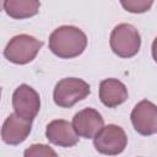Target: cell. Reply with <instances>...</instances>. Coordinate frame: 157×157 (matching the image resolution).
<instances>
[{"label": "cell", "instance_id": "cell-1", "mask_svg": "<svg viewBox=\"0 0 157 157\" xmlns=\"http://www.w3.org/2000/svg\"><path fill=\"white\" fill-rule=\"evenodd\" d=\"M86 47L85 32L75 26H60L49 36V49L61 59L76 58L83 53Z\"/></svg>", "mask_w": 157, "mask_h": 157}, {"label": "cell", "instance_id": "cell-2", "mask_svg": "<svg viewBox=\"0 0 157 157\" xmlns=\"http://www.w3.org/2000/svg\"><path fill=\"white\" fill-rule=\"evenodd\" d=\"M109 44L114 54L120 58H131L136 55L141 47L139 31L130 23H120L110 33Z\"/></svg>", "mask_w": 157, "mask_h": 157}, {"label": "cell", "instance_id": "cell-3", "mask_svg": "<svg viewBox=\"0 0 157 157\" xmlns=\"http://www.w3.org/2000/svg\"><path fill=\"white\" fill-rule=\"evenodd\" d=\"M43 42L29 36L17 34L10 39L4 49V56L13 64L25 65L31 63L42 48Z\"/></svg>", "mask_w": 157, "mask_h": 157}, {"label": "cell", "instance_id": "cell-4", "mask_svg": "<svg viewBox=\"0 0 157 157\" xmlns=\"http://www.w3.org/2000/svg\"><path fill=\"white\" fill-rule=\"evenodd\" d=\"M91 93L90 85L77 77H66L60 80L53 92V99L60 108H71L78 101L85 99Z\"/></svg>", "mask_w": 157, "mask_h": 157}, {"label": "cell", "instance_id": "cell-5", "mask_svg": "<svg viewBox=\"0 0 157 157\" xmlns=\"http://www.w3.org/2000/svg\"><path fill=\"white\" fill-rule=\"evenodd\" d=\"M128 145V136L124 129L115 124L103 126L93 137L94 148L103 155L115 156L121 153Z\"/></svg>", "mask_w": 157, "mask_h": 157}, {"label": "cell", "instance_id": "cell-6", "mask_svg": "<svg viewBox=\"0 0 157 157\" xmlns=\"http://www.w3.org/2000/svg\"><path fill=\"white\" fill-rule=\"evenodd\" d=\"M130 119L134 129L144 136L157 132V105L151 101L142 99L132 109Z\"/></svg>", "mask_w": 157, "mask_h": 157}, {"label": "cell", "instance_id": "cell-7", "mask_svg": "<svg viewBox=\"0 0 157 157\" xmlns=\"http://www.w3.org/2000/svg\"><path fill=\"white\" fill-rule=\"evenodd\" d=\"M12 107L16 114L33 120L40 109V97L34 88L22 83L12 94Z\"/></svg>", "mask_w": 157, "mask_h": 157}, {"label": "cell", "instance_id": "cell-8", "mask_svg": "<svg viewBox=\"0 0 157 157\" xmlns=\"http://www.w3.org/2000/svg\"><path fill=\"white\" fill-rule=\"evenodd\" d=\"M32 130V120L26 119L16 113L10 114L1 128V139L5 144L16 146L22 144Z\"/></svg>", "mask_w": 157, "mask_h": 157}, {"label": "cell", "instance_id": "cell-9", "mask_svg": "<svg viewBox=\"0 0 157 157\" xmlns=\"http://www.w3.org/2000/svg\"><path fill=\"white\" fill-rule=\"evenodd\" d=\"M104 120L101 113L93 108H85L77 112L72 119V126L78 136L93 139L103 128Z\"/></svg>", "mask_w": 157, "mask_h": 157}, {"label": "cell", "instance_id": "cell-10", "mask_svg": "<svg viewBox=\"0 0 157 157\" xmlns=\"http://www.w3.org/2000/svg\"><path fill=\"white\" fill-rule=\"evenodd\" d=\"M45 137L59 147H72L78 142V135L71 123L64 119L52 120L45 129Z\"/></svg>", "mask_w": 157, "mask_h": 157}, {"label": "cell", "instance_id": "cell-11", "mask_svg": "<svg viewBox=\"0 0 157 157\" xmlns=\"http://www.w3.org/2000/svg\"><path fill=\"white\" fill-rule=\"evenodd\" d=\"M99 99L108 108H115L128 99V88L118 78H105L99 85Z\"/></svg>", "mask_w": 157, "mask_h": 157}, {"label": "cell", "instance_id": "cell-12", "mask_svg": "<svg viewBox=\"0 0 157 157\" xmlns=\"http://www.w3.org/2000/svg\"><path fill=\"white\" fill-rule=\"evenodd\" d=\"M5 12L15 20H25L38 13L40 7L39 0H4Z\"/></svg>", "mask_w": 157, "mask_h": 157}, {"label": "cell", "instance_id": "cell-13", "mask_svg": "<svg viewBox=\"0 0 157 157\" xmlns=\"http://www.w3.org/2000/svg\"><path fill=\"white\" fill-rule=\"evenodd\" d=\"M123 9L131 13H144L152 7L153 0H119Z\"/></svg>", "mask_w": 157, "mask_h": 157}, {"label": "cell", "instance_id": "cell-14", "mask_svg": "<svg viewBox=\"0 0 157 157\" xmlns=\"http://www.w3.org/2000/svg\"><path fill=\"white\" fill-rule=\"evenodd\" d=\"M25 156L26 157H32V156H56V152L50 148L47 145H42V144H34L31 145L26 151H25Z\"/></svg>", "mask_w": 157, "mask_h": 157}, {"label": "cell", "instance_id": "cell-15", "mask_svg": "<svg viewBox=\"0 0 157 157\" xmlns=\"http://www.w3.org/2000/svg\"><path fill=\"white\" fill-rule=\"evenodd\" d=\"M152 58L157 63V37L155 38V40L152 43Z\"/></svg>", "mask_w": 157, "mask_h": 157}]
</instances>
